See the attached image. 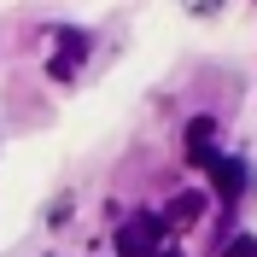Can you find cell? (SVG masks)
Wrapping results in <instances>:
<instances>
[{
	"label": "cell",
	"instance_id": "cell-1",
	"mask_svg": "<svg viewBox=\"0 0 257 257\" xmlns=\"http://www.w3.org/2000/svg\"><path fill=\"white\" fill-rule=\"evenodd\" d=\"M164 234H170V222L152 216V210H146V216H128V222L117 228V257H152L164 245Z\"/></svg>",
	"mask_w": 257,
	"mask_h": 257
},
{
	"label": "cell",
	"instance_id": "cell-2",
	"mask_svg": "<svg viewBox=\"0 0 257 257\" xmlns=\"http://www.w3.org/2000/svg\"><path fill=\"white\" fill-rule=\"evenodd\" d=\"M205 170H210V187L222 193V199H240V187H245V170H240V158H222V152H216V158H210Z\"/></svg>",
	"mask_w": 257,
	"mask_h": 257
},
{
	"label": "cell",
	"instance_id": "cell-3",
	"mask_svg": "<svg viewBox=\"0 0 257 257\" xmlns=\"http://www.w3.org/2000/svg\"><path fill=\"white\" fill-rule=\"evenodd\" d=\"M210 135H216V123H210V117H193V123H187V158L199 164V170H205V164L216 158V146H210Z\"/></svg>",
	"mask_w": 257,
	"mask_h": 257
},
{
	"label": "cell",
	"instance_id": "cell-4",
	"mask_svg": "<svg viewBox=\"0 0 257 257\" xmlns=\"http://www.w3.org/2000/svg\"><path fill=\"white\" fill-rule=\"evenodd\" d=\"M199 216H205V199H199V193H181V199H170V210H164L170 228H187V222H199Z\"/></svg>",
	"mask_w": 257,
	"mask_h": 257
},
{
	"label": "cell",
	"instance_id": "cell-5",
	"mask_svg": "<svg viewBox=\"0 0 257 257\" xmlns=\"http://www.w3.org/2000/svg\"><path fill=\"white\" fill-rule=\"evenodd\" d=\"M76 59H82V35L64 30V53L53 59V76H70V70H76Z\"/></svg>",
	"mask_w": 257,
	"mask_h": 257
},
{
	"label": "cell",
	"instance_id": "cell-6",
	"mask_svg": "<svg viewBox=\"0 0 257 257\" xmlns=\"http://www.w3.org/2000/svg\"><path fill=\"white\" fill-rule=\"evenodd\" d=\"M222 257H257V240H251V234H240V240L222 245Z\"/></svg>",
	"mask_w": 257,
	"mask_h": 257
},
{
	"label": "cell",
	"instance_id": "cell-7",
	"mask_svg": "<svg viewBox=\"0 0 257 257\" xmlns=\"http://www.w3.org/2000/svg\"><path fill=\"white\" fill-rule=\"evenodd\" d=\"M152 257H181V251H164V245H158V251H152Z\"/></svg>",
	"mask_w": 257,
	"mask_h": 257
}]
</instances>
